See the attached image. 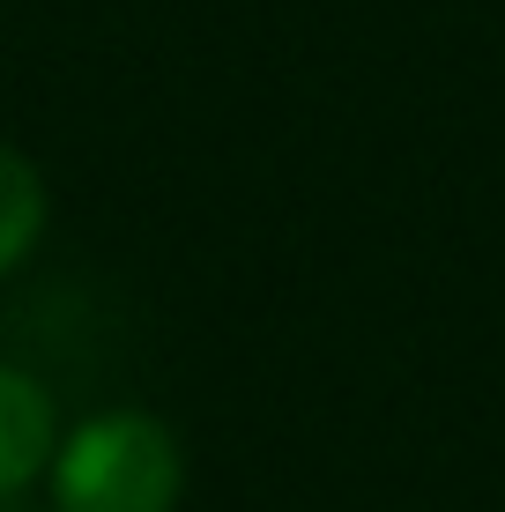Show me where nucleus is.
I'll use <instances>...</instances> for the list:
<instances>
[{
	"mask_svg": "<svg viewBox=\"0 0 505 512\" xmlns=\"http://www.w3.org/2000/svg\"><path fill=\"white\" fill-rule=\"evenodd\" d=\"M52 453H60V409L45 379H30L23 364H0V498L45 483Z\"/></svg>",
	"mask_w": 505,
	"mask_h": 512,
	"instance_id": "nucleus-2",
	"label": "nucleus"
},
{
	"mask_svg": "<svg viewBox=\"0 0 505 512\" xmlns=\"http://www.w3.org/2000/svg\"><path fill=\"white\" fill-rule=\"evenodd\" d=\"M52 512H179L186 453L164 416L104 409L60 431V453L45 468Z\"/></svg>",
	"mask_w": 505,
	"mask_h": 512,
	"instance_id": "nucleus-1",
	"label": "nucleus"
},
{
	"mask_svg": "<svg viewBox=\"0 0 505 512\" xmlns=\"http://www.w3.org/2000/svg\"><path fill=\"white\" fill-rule=\"evenodd\" d=\"M52 223V193H45V171L30 164L15 141H0V275H15L30 253H38Z\"/></svg>",
	"mask_w": 505,
	"mask_h": 512,
	"instance_id": "nucleus-3",
	"label": "nucleus"
}]
</instances>
